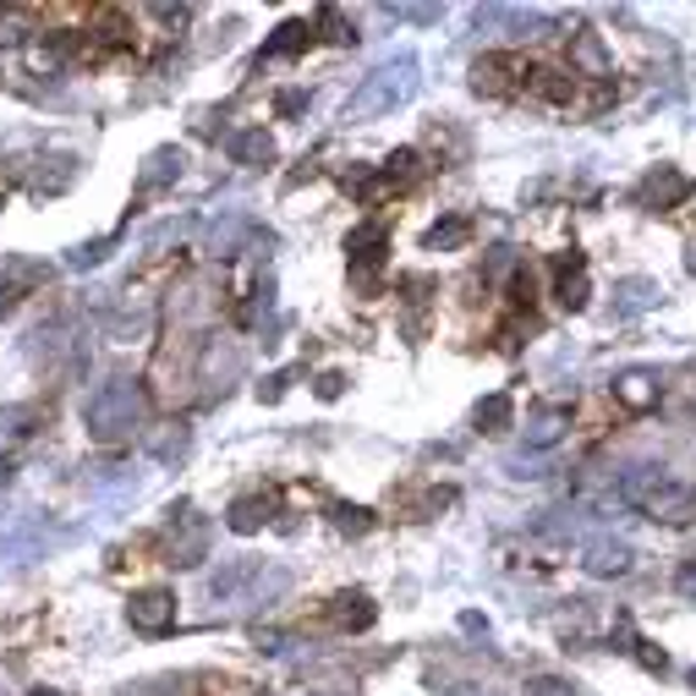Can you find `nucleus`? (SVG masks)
<instances>
[{
    "mask_svg": "<svg viewBox=\"0 0 696 696\" xmlns=\"http://www.w3.org/2000/svg\"><path fill=\"white\" fill-rule=\"evenodd\" d=\"M619 500L664 526H686L696 516V483L675 477L669 466H631L619 477Z\"/></svg>",
    "mask_w": 696,
    "mask_h": 696,
    "instance_id": "f257e3e1",
    "label": "nucleus"
},
{
    "mask_svg": "<svg viewBox=\"0 0 696 696\" xmlns=\"http://www.w3.org/2000/svg\"><path fill=\"white\" fill-rule=\"evenodd\" d=\"M291 593V571L280 565H263V559H231L209 576V598L214 609L225 614H248V609H269Z\"/></svg>",
    "mask_w": 696,
    "mask_h": 696,
    "instance_id": "f03ea898",
    "label": "nucleus"
},
{
    "mask_svg": "<svg viewBox=\"0 0 696 696\" xmlns=\"http://www.w3.org/2000/svg\"><path fill=\"white\" fill-rule=\"evenodd\" d=\"M143 417H149V390H143V379H110V384H99V390L88 395V406H83L88 438H99V444L132 438L143 428Z\"/></svg>",
    "mask_w": 696,
    "mask_h": 696,
    "instance_id": "7ed1b4c3",
    "label": "nucleus"
},
{
    "mask_svg": "<svg viewBox=\"0 0 696 696\" xmlns=\"http://www.w3.org/2000/svg\"><path fill=\"white\" fill-rule=\"evenodd\" d=\"M423 67H417V56H395V61H384V67H373L356 93L346 99V121L351 127H362V121H379V115H390V110H401L412 93H417V78Z\"/></svg>",
    "mask_w": 696,
    "mask_h": 696,
    "instance_id": "20e7f679",
    "label": "nucleus"
},
{
    "mask_svg": "<svg viewBox=\"0 0 696 696\" xmlns=\"http://www.w3.org/2000/svg\"><path fill=\"white\" fill-rule=\"evenodd\" d=\"M269 248L274 236H269V225H259L253 214H220L214 225H209V253L214 259H236V253H248V248Z\"/></svg>",
    "mask_w": 696,
    "mask_h": 696,
    "instance_id": "39448f33",
    "label": "nucleus"
},
{
    "mask_svg": "<svg viewBox=\"0 0 696 696\" xmlns=\"http://www.w3.org/2000/svg\"><path fill=\"white\" fill-rule=\"evenodd\" d=\"M127 619H132V631H143V636H165L175 625V593H165V587L132 593V598H127Z\"/></svg>",
    "mask_w": 696,
    "mask_h": 696,
    "instance_id": "423d86ee",
    "label": "nucleus"
},
{
    "mask_svg": "<svg viewBox=\"0 0 696 696\" xmlns=\"http://www.w3.org/2000/svg\"><path fill=\"white\" fill-rule=\"evenodd\" d=\"M477 33H505V39H532L537 28H548L543 11H522V6H477L472 11Z\"/></svg>",
    "mask_w": 696,
    "mask_h": 696,
    "instance_id": "0eeeda50",
    "label": "nucleus"
},
{
    "mask_svg": "<svg viewBox=\"0 0 696 696\" xmlns=\"http://www.w3.org/2000/svg\"><path fill=\"white\" fill-rule=\"evenodd\" d=\"M165 548H171V565H203V554H209V522L192 516V511H181Z\"/></svg>",
    "mask_w": 696,
    "mask_h": 696,
    "instance_id": "6e6552de",
    "label": "nucleus"
},
{
    "mask_svg": "<svg viewBox=\"0 0 696 696\" xmlns=\"http://www.w3.org/2000/svg\"><path fill=\"white\" fill-rule=\"evenodd\" d=\"M384 225H362V231H351L346 236V253H351V274L362 280V285H373V274L384 269Z\"/></svg>",
    "mask_w": 696,
    "mask_h": 696,
    "instance_id": "1a4fd4ad",
    "label": "nucleus"
},
{
    "mask_svg": "<svg viewBox=\"0 0 696 696\" xmlns=\"http://www.w3.org/2000/svg\"><path fill=\"white\" fill-rule=\"evenodd\" d=\"M686 192H692L686 175L675 171V165H658V171L636 186V203H642V209H675V203H686Z\"/></svg>",
    "mask_w": 696,
    "mask_h": 696,
    "instance_id": "9d476101",
    "label": "nucleus"
},
{
    "mask_svg": "<svg viewBox=\"0 0 696 696\" xmlns=\"http://www.w3.org/2000/svg\"><path fill=\"white\" fill-rule=\"evenodd\" d=\"M582 565H587V576H625L636 565V548L625 537H593L587 554H582Z\"/></svg>",
    "mask_w": 696,
    "mask_h": 696,
    "instance_id": "9b49d317",
    "label": "nucleus"
},
{
    "mask_svg": "<svg viewBox=\"0 0 696 696\" xmlns=\"http://www.w3.org/2000/svg\"><path fill=\"white\" fill-rule=\"evenodd\" d=\"M658 280H642V274H631V280H619L614 285V319H642V313H653L658 307Z\"/></svg>",
    "mask_w": 696,
    "mask_h": 696,
    "instance_id": "f8f14e48",
    "label": "nucleus"
},
{
    "mask_svg": "<svg viewBox=\"0 0 696 696\" xmlns=\"http://www.w3.org/2000/svg\"><path fill=\"white\" fill-rule=\"evenodd\" d=\"M186 165V154L181 149H154L149 160H143V171H138V198H149V192H160V186H171L175 175Z\"/></svg>",
    "mask_w": 696,
    "mask_h": 696,
    "instance_id": "ddd939ff",
    "label": "nucleus"
},
{
    "mask_svg": "<svg viewBox=\"0 0 696 696\" xmlns=\"http://www.w3.org/2000/svg\"><path fill=\"white\" fill-rule=\"evenodd\" d=\"M565 423H571L565 406H537V412L526 417V450H554V444L565 438Z\"/></svg>",
    "mask_w": 696,
    "mask_h": 696,
    "instance_id": "4468645a",
    "label": "nucleus"
},
{
    "mask_svg": "<svg viewBox=\"0 0 696 696\" xmlns=\"http://www.w3.org/2000/svg\"><path fill=\"white\" fill-rule=\"evenodd\" d=\"M614 395H619L631 412H647V406L658 401V373H647V367H625V373L614 379Z\"/></svg>",
    "mask_w": 696,
    "mask_h": 696,
    "instance_id": "2eb2a0df",
    "label": "nucleus"
},
{
    "mask_svg": "<svg viewBox=\"0 0 696 696\" xmlns=\"http://www.w3.org/2000/svg\"><path fill=\"white\" fill-rule=\"evenodd\" d=\"M225 149H231V160H236V165H248V171H259V165H274V138H269L263 127H248V132H236V138L225 143Z\"/></svg>",
    "mask_w": 696,
    "mask_h": 696,
    "instance_id": "dca6fc26",
    "label": "nucleus"
},
{
    "mask_svg": "<svg viewBox=\"0 0 696 696\" xmlns=\"http://www.w3.org/2000/svg\"><path fill=\"white\" fill-rule=\"evenodd\" d=\"M559 307H587V259L582 253H571V259H559Z\"/></svg>",
    "mask_w": 696,
    "mask_h": 696,
    "instance_id": "f3484780",
    "label": "nucleus"
},
{
    "mask_svg": "<svg viewBox=\"0 0 696 696\" xmlns=\"http://www.w3.org/2000/svg\"><path fill=\"white\" fill-rule=\"evenodd\" d=\"M373 598H367V593H341V598H335V619H341V625H346V631H367V625H373Z\"/></svg>",
    "mask_w": 696,
    "mask_h": 696,
    "instance_id": "a211bd4d",
    "label": "nucleus"
},
{
    "mask_svg": "<svg viewBox=\"0 0 696 696\" xmlns=\"http://www.w3.org/2000/svg\"><path fill=\"white\" fill-rule=\"evenodd\" d=\"M313 44V22H285V28H274V39L263 44V56H296V50H307Z\"/></svg>",
    "mask_w": 696,
    "mask_h": 696,
    "instance_id": "6ab92c4d",
    "label": "nucleus"
},
{
    "mask_svg": "<svg viewBox=\"0 0 696 696\" xmlns=\"http://www.w3.org/2000/svg\"><path fill=\"white\" fill-rule=\"evenodd\" d=\"M263 522H269V500H236V505L225 511V526H231V532H242V537H248V532H259Z\"/></svg>",
    "mask_w": 696,
    "mask_h": 696,
    "instance_id": "aec40b11",
    "label": "nucleus"
},
{
    "mask_svg": "<svg viewBox=\"0 0 696 696\" xmlns=\"http://www.w3.org/2000/svg\"><path fill=\"white\" fill-rule=\"evenodd\" d=\"M477 428H483V434H505V428H511V395H488V401L477 406Z\"/></svg>",
    "mask_w": 696,
    "mask_h": 696,
    "instance_id": "412c9836",
    "label": "nucleus"
},
{
    "mask_svg": "<svg viewBox=\"0 0 696 696\" xmlns=\"http://www.w3.org/2000/svg\"><path fill=\"white\" fill-rule=\"evenodd\" d=\"M576 67L609 72V56H604V39H598V33H576Z\"/></svg>",
    "mask_w": 696,
    "mask_h": 696,
    "instance_id": "4be33fe9",
    "label": "nucleus"
},
{
    "mask_svg": "<svg viewBox=\"0 0 696 696\" xmlns=\"http://www.w3.org/2000/svg\"><path fill=\"white\" fill-rule=\"evenodd\" d=\"M110 248H115V236H99V242H83V248H72V253H67V263H72V269H93V263H104V259H110Z\"/></svg>",
    "mask_w": 696,
    "mask_h": 696,
    "instance_id": "5701e85b",
    "label": "nucleus"
},
{
    "mask_svg": "<svg viewBox=\"0 0 696 696\" xmlns=\"http://www.w3.org/2000/svg\"><path fill=\"white\" fill-rule=\"evenodd\" d=\"M466 231H472V225H466V220L455 214V220H444V225H434V231H428V248H434V253H444V248H455V242H461Z\"/></svg>",
    "mask_w": 696,
    "mask_h": 696,
    "instance_id": "b1692460",
    "label": "nucleus"
},
{
    "mask_svg": "<svg viewBox=\"0 0 696 696\" xmlns=\"http://www.w3.org/2000/svg\"><path fill=\"white\" fill-rule=\"evenodd\" d=\"M526 696H576V686L559 680V675H532V680H526Z\"/></svg>",
    "mask_w": 696,
    "mask_h": 696,
    "instance_id": "393cba45",
    "label": "nucleus"
},
{
    "mask_svg": "<svg viewBox=\"0 0 696 696\" xmlns=\"http://www.w3.org/2000/svg\"><path fill=\"white\" fill-rule=\"evenodd\" d=\"M181 231H186V220H165V225H154V231L143 236V248H149V253H160V248H165V242H175Z\"/></svg>",
    "mask_w": 696,
    "mask_h": 696,
    "instance_id": "a878e982",
    "label": "nucleus"
},
{
    "mask_svg": "<svg viewBox=\"0 0 696 696\" xmlns=\"http://www.w3.org/2000/svg\"><path fill=\"white\" fill-rule=\"evenodd\" d=\"M274 110H280V115H302V110H307V93H302V88H280V93H274Z\"/></svg>",
    "mask_w": 696,
    "mask_h": 696,
    "instance_id": "bb28decb",
    "label": "nucleus"
},
{
    "mask_svg": "<svg viewBox=\"0 0 696 696\" xmlns=\"http://www.w3.org/2000/svg\"><path fill=\"white\" fill-rule=\"evenodd\" d=\"M390 17H406V22H438V6H390Z\"/></svg>",
    "mask_w": 696,
    "mask_h": 696,
    "instance_id": "cd10ccee",
    "label": "nucleus"
},
{
    "mask_svg": "<svg viewBox=\"0 0 696 696\" xmlns=\"http://www.w3.org/2000/svg\"><path fill=\"white\" fill-rule=\"evenodd\" d=\"M335 522L351 526V532H367V526H373L367 522V511H356V505H335Z\"/></svg>",
    "mask_w": 696,
    "mask_h": 696,
    "instance_id": "c85d7f7f",
    "label": "nucleus"
},
{
    "mask_svg": "<svg viewBox=\"0 0 696 696\" xmlns=\"http://www.w3.org/2000/svg\"><path fill=\"white\" fill-rule=\"evenodd\" d=\"M181 450H186V434H181V428L165 434V438H154V455H160V461H171V455H181Z\"/></svg>",
    "mask_w": 696,
    "mask_h": 696,
    "instance_id": "c756f323",
    "label": "nucleus"
},
{
    "mask_svg": "<svg viewBox=\"0 0 696 696\" xmlns=\"http://www.w3.org/2000/svg\"><path fill=\"white\" fill-rule=\"evenodd\" d=\"M675 593L696 604V559H686V565H680V576H675Z\"/></svg>",
    "mask_w": 696,
    "mask_h": 696,
    "instance_id": "7c9ffc66",
    "label": "nucleus"
},
{
    "mask_svg": "<svg viewBox=\"0 0 696 696\" xmlns=\"http://www.w3.org/2000/svg\"><path fill=\"white\" fill-rule=\"evenodd\" d=\"M285 384H291V373H274V379H263V401H280V395H285Z\"/></svg>",
    "mask_w": 696,
    "mask_h": 696,
    "instance_id": "2f4dec72",
    "label": "nucleus"
},
{
    "mask_svg": "<svg viewBox=\"0 0 696 696\" xmlns=\"http://www.w3.org/2000/svg\"><path fill=\"white\" fill-rule=\"evenodd\" d=\"M341 390H346V379H341V373H324V379H319V395H324V401H335Z\"/></svg>",
    "mask_w": 696,
    "mask_h": 696,
    "instance_id": "473e14b6",
    "label": "nucleus"
},
{
    "mask_svg": "<svg viewBox=\"0 0 696 696\" xmlns=\"http://www.w3.org/2000/svg\"><path fill=\"white\" fill-rule=\"evenodd\" d=\"M132 696H181L175 686H143V692H132Z\"/></svg>",
    "mask_w": 696,
    "mask_h": 696,
    "instance_id": "72a5a7b5",
    "label": "nucleus"
},
{
    "mask_svg": "<svg viewBox=\"0 0 696 696\" xmlns=\"http://www.w3.org/2000/svg\"><path fill=\"white\" fill-rule=\"evenodd\" d=\"M11 296H17V291H11V285H6V280H0V313H6V307H11Z\"/></svg>",
    "mask_w": 696,
    "mask_h": 696,
    "instance_id": "f704fd0d",
    "label": "nucleus"
},
{
    "mask_svg": "<svg viewBox=\"0 0 696 696\" xmlns=\"http://www.w3.org/2000/svg\"><path fill=\"white\" fill-rule=\"evenodd\" d=\"M0 483H11V461L6 455H0Z\"/></svg>",
    "mask_w": 696,
    "mask_h": 696,
    "instance_id": "c9c22d12",
    "label": "nucleus"
},
{
    "mask_svg": "<svg viewBox=\"0 0 696 696\" xmlns=\"http://www.w3.org/2000/svg\"><path fill=\"white\" fill-rule=\"evenodd\" d=\"M33 696H61V692H33Z\"/></svg>",
    "mask_w": 696,
    "mask_h": 696,
    "instance_id": "e433bc0d",
    "label": "nucleus"
}]
</instances>
